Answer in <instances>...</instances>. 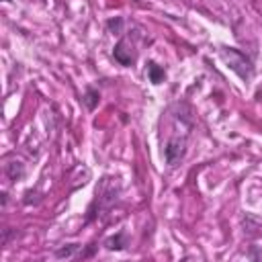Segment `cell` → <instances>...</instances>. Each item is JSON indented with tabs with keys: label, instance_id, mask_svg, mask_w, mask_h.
<instances>
[{
	"label": "cell",
	"instance_id": "cell-1",
	"mask_svg": "<svg viewBox=\"0 0 262 262\" xmlns=\"http://www.w3.org/2000/svg\"><path fill=\"white\" fill-rule=\"evenodd\" d=\"M219 55H221V59L225 61V66H227L231 72H235L244 82H250V80H252V76H254V66H252V61H250V57H248L246 53H242V51L235 49V47H221V49H219Z\"/></svg>",
	"mask_w": 262,
	"mask_h": 262
},
{
	"label": "cell",
	"instance_id": "cell-2",
	"mask_svg": "<svg viewBox=\"0 0 262 262\" xmlns=\"http://www.w3.org/2000/svg\"><path fill=\"white\" fill-rule=\"evenodd\" d=\"M184 154H186V137L182 135H174L168 143H166V147H164V158H166V164L168 166H176V164H180V160L184 158Z\"/></svg>",
	"mask_w": 262,
	"mask_h": 262
},
{
	"label": "cell",
	"instance_id": "cell-3",
	"mask_svg": "<svg viewBox=\"0 0 262 262\" xmlns=\"http://www.w3.org/2000/svg\"><path fill=\"white\" fill-rule=\"evenodd\" d=\"M113 55H115V59H117L121 66H125V68L133 66V63H135V57H137L133 45H131L127 39H119V41H117V45H115V49H113Z\"/></svg>",
	"mask_w": 262,
	"mask_h": 262
},
{
	"label": "cell",
	"instance_id": "cell-4",
	"mask_svg": "<svg viewBox=\"0 0 262 262\" xmlns=\"http://www.w3.org/2000/svg\"><path fill=\"white\" fill-rule=\"evenodd\" d=\"M147 78H149L151 84H162L164 78H166V72H164V68H160L156 61H149V63H147Z\"/></svg>",
	"mask_w": 262,
	"mask_h": 262
},
{
	"label": "cell",
	"instance_id": "cell-5",
	"mask_svg": "<svg viewBox=\"0 0 262 262\" xmlns=\"http://www.w3.org/2000/svg\"><path fill=\"white\" fill-rule=\"evenodd\" d=\"M127 246V237L125 233H117V235H111L104 239V248L106 250H123Z\"/></svg>",
	"mask_w": 262,
	"mask_h": 262
},
{
	"label": "cell",
	"instance_id": "cell-6",
	"mask_svg": "<svg viewBox=\"0 0 262 262\" xmlns=\"http://www.w3.org/2000/svg\"><path fill=\"white\" fill-rule=\"evenodd\" d=\"M98 98H100L98 90H94V88H88L82 100H84V104H86L90 111H94V108H96V104H98Z\"/></svg>",
	"mask_w": 262,
	"mask_h": 262
},
{
	"label": "cell",
	"instance_id": "cell-7",
	"mask_svg": "<svg viewBox=\"0 0 262 262\" xmlns=\"http://www.w3.org/2000/svg\"><path fill=\"white\" fill-rule=\"evenodd\" d=\"M6 172H8V176H10L12 180H18V178L25 174V168H23L20 162H12V164H6Z\"/></svg>",
	"mask_w": 262,
	"mask_h": 262
},
{
	"label": "cell",
	"instance_id": "cell-8",
	"mask_svg": "<svg viewBox=\"0 0 262 262\" xmlns=\"http://www.w3.org/2000/svg\"><path fill=\"white\" fill-rule=\"evenodd\" d=\"M106 27H108V31L115 35V33H121V29H123V18H111L108 23H106Z\"/></svg>",
	"mask_w": 262,
	"mask_h": 262
},
{
	"label": "cell",
	"instance_id": "cell-9",
	"mask_svg": "<svg viewBox=\"0 0 262 262\" xmlns=\"http://www.w3.org/2000/svg\"><path fill=\"white\" fill-rule=\"evenodd\" d=\"M76 248H78V246H74V244H72V246H66V248L57 250V252H55V256H57V258H63V256H66V258H70V256L76 252Z\"/></svg>",
	"mask_w": 262,
	"mask_h": 262
},
{
	"label": "cell",
	"instance_id": "cell-10",
	"mask_svg": "<svg viewBox=\"0 0 262 262\" xmlns=\"http://www.w3.org/2000/svg\"><path fill=\"white\" fill-rule=\"evenodd\" d=\"M4 2H8V0H4Z\"/></svg>",
	"mask_w": 262,
	"mask_h": 262
}]
</instances>
